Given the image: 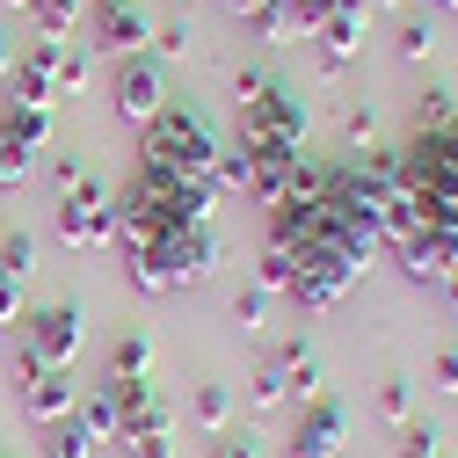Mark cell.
Returning a JSON list of instances; mask_svg holds the SVG:
<instances>
[{"label":"cell","instance_id":"cell-1","mask_svg":"<svg viewBox=\"0 0 458 458\" xmlns=\"http://www.w3.org/2000/svg\"><path fill=\"white\" fill-rule=\"evenodd\" d=\"M211 204H218V190H204V182H175V175H153V167H131V182L117 190V248H124V262L146 255L175 225H204Z\"/></svg>","mask_w":458,"mask_h":458},{"label":"cell","instance_id":"cell-2","mask_svg":"<svg viewBox=\"0 0 458 458\" xmlns=\"http://www.w3.org/2000/svg\"><path fill=\"white\" fill-rule=\"evenodd\" d=\"M218 131H211V117L204 109H190V102H167L160 117L146 124V139H139V167H153V175H175V182H204V190H218Z\"/></svg>","mask_w":458,"mask_h":458},{"label":"cell","instance_id":"cell-3","mask_svg":"<svg viewBox=\"0 0 458 458\" xmlns=\"http://www.w3.org/2000/svg\"><path fill=\"white\" fill-rule=\"evenodd\" d=\"M218 255H225V241H218V225L204 218V225H175V233H160L146 255H131L124 269H131V284L139 292H190V284H204L211 269H218Z\"/></svg>","mask_w":458,"mask_h":458},{"label":"cell","instance_id":"cell-4","mask_svg":"<svg viewBox=\"0 0 458 458\" xmlns=\"http://www.w3.org/2000/svg\"><path fill=\"white\" fill-rule=\"evenodd\" d=\"M233 102H241V146H299L306 153V102L284 88L276 73H262V66H241V81H233Z\"/></svg>","mask_w":458,"mask_h":458},{"label":"cell","instance_id":"cell-5","mask_svg":"<svg viewBox=\"0 0 458 458\" xmlns=\"http://www.w3.org/2000/svg\"><path fill=\"white\" fill-rule=\"evenodd\" d=\"M400 182H408V197H458V117L408 131V146H400Z\"/></svg>","mask_w":458,"mask_h":458},{"label":"cell","instance_id":"cell-6","mask_svg":"<svg viewBox=\"0 0 458 458\" xmlns=\"http://www.w3.org/2000/svg\"><path fill=\"white\" fill-rule=\"evenodd\" d=\"M15 102H30V109H51L59 95H81V81H88V59L81 51H66V44H51V37H37L30 51H15Z\"/></svg>","mask_w":458,"mask_h":458},{"label":"cell","instance_id":"cell-7","mask_svg":"<svg viewBox=\"0 0 458 458\" xmlns=\"http://www.w3.org/2000/svg\"><path fill=\"white\" fill-rule=\"evenodd\" d=\"M59 241L66 248L117 241V190H109L102 175H81L73 190H59Z\"/></svg>","mask_w":458,"mask_h":458},{"label":"cell","instance_id":"cell-8","mask_svg":"<svg viewBox=\"0 0 458 458\" xmlns=\"http://www.w3.org/2000/svg\"><path fill=\"white\" fill-rule=\"evenodd\" d=\"M109 109H117L124 124H153L167 109V73H160V51H131V59H117V73H109Z\"/></svg>","mask_w":458,"mask_h":458},{"label":"cell","instance_id":"cell-9","mask_svg":"<svg viewBox=\"0 0 458 458\" xmlns=\"http://www.w3.org/2000/svg\"><path fill=\"white\" fill-rule=\"evenodd\" d=\"M73 357H81V306H37V313H22V364L73 371Z\"/></svg>","mask_w":458,"mask_h":458},{"label":"cell","instance_id":"cell-10","mask_svg":"<svg viewBox=\"0 0 458 458\" xmlns=\"http://www.w3.org/2000/svg\"><path fill=\"white\" fill-rule=\"evenodd\" d=\"M44 146H51V109H30V102L0 109V190L30 182V167H37Z\"/></svg>","mask_w":458,"mask_h":458},{"label":"cell","instance_id":"cell-11","mask_svg":"<svg viewBox=\"0 0 458 458\" xmlns=\"http://www.w3.org/2000/svg\"><path fill=\"white\" fill-rule=\"evenodd\" d=\"M146 37H153V15L139 0H88V44L95 51L131 59V51H146Z\"/></svg>","mask_w":458,"mask_h":458},{"label":"cell","instance_id":"cell-12","mask_svg":"<svg viewBox=\"0 0 458 458\" xmlns=\"http://www.w3.org/2000/svg\"><path fill=\"white\" fill-rule=\"evenodd\" d=\"M342 437H350V408H342L335 393H313L299 400V422H292V451L284 458H335Z\"/></svg>","mask_w":458,"mask_h":458},{"label":"cell","instance_id":"cell-13","mask_svg":"<svg viewBox=\"0 0 458 458\" xmlns=\"http://www.w3.org/2000/svg\"><path fill=\"white\" fill-rule=\"evenodd\" d=\"M15 400H22V415L30 422H66L73 415V400H81V386H73V371H44V364H22L15 357Z\"/></svg>","mask_w":458,"mask_h":458},{"label":"cell","instance_id":"cell-14","mask_svg":"<svg viewBox=\"0 0 458 458\" xmlns=\"http://www.w3.org/2000/svg\"><path fill=\"white\" fill-rule=\"evenodd\" d=\"M393 262H400V276H408V284H444L451 262H458V241H451V233H429V225H415L408 241H393Z\"/></svg>","mask_w":458,"mask_h":458},{"label":"cell","instance_id":"cell-15","mask_svg":"<svg viewBox=\"0 0 458 458\" xmlns=\"http://www.w3.org/2000/svg\"><path fill=\"white\" fill-rule=\"evenodd\" d=\"M241 153H248V197L255 204H276L284 190L299 182V167H306L299 146H241Z\"/></svg>","mask_w":458,"mask_h":458},{"label":"cell","instance_id":"cell-16","mask_svg":"<svg viewBox=\"0 0 458 458\" xmlns=\"http://www.w3.org/2000/svg\"><path fill=\"white\" fill-rule=\"evenodd\" d=\"M73 422L95 437V451H102V444H124V415H117V393H109V386H81Z\"/></svg>","mask_w":458,"mask_h":458},{"label":"cell","instance_id":"cell-17","mask_svg":"<svg viewBox=\"0 0 458 458\" xmlns=\"http://www.w3.org/2000/svg\"><path fill=\"white\" fill-rule=\"evenodd\" d=\"M269 350H276V364H284V386H292V400H313V393H320V357L306 350L299 335L269 342Z\"/></svg>","mask_w":458,"mask_h":458},{"label":"cell","instance_id":"cell-18","mask_svg":"<svg viewBox=\"0 0 458 458\" xmlns=\"http://www.w3.org/2000/svg\"><path fill=\"white\" fill-rule=\"evenodd\" d=\"M248 408H255V415H269V408H292V386H284L276 350H262V364H255V378H248Z\"/></svg>","mask_w":458,"mask_h":458},{"label":"cell","instance_id":"cell-19","mask_svg":"<svg viewBox=\"0 0 458 458\" xmlns=\"http://www.w3.org/2000/svg\"><path fill=\"white\" fill-rule=\"evenodd\" d=\"M146 371H153V335L146 327H131V335L109 342V378H146Z\"/></svg>","mask_w":458,"mask_h":458},{"label":"cell","instance_id":"cell-20","mask_svg":"<svg viewBox=\"0 0 458 458\" xmlns=\"http://www.w3.org/2000/svg\"><path fill=\"white\" fill-rule=\"evenodd\" d=\"M190 422H197L204 437H225V422H233V393H225V386H211V378H204V386L190 393Z\"/></svg>","mask_w":458,"mask_h":458},{"label":"cell","instance_id":"cell-21","mask_svg":"<svg viewBox=\"0 0 458 458\" xmlns=\"http://www.w3.org/2000/svg\"><path fill=\"white\" fill-rule=\"evenodd\" d=\"M88 15V0H30V22H37V37H51V44H66V30Z\"/></svg>","mask_w":458,"mask_h":458},{"label":"cell","instance_id":"cell-22","mask_svg":"<svg viewBox=\"0 0 458 458\" xmlns=\"http://www.w3.org/2000/svg\"><path fill=\"white\" fill-rule=\"evenodd\" d=\"M371 408H378V422L408 429V422H415V386L400 378V371H393V378H378V400H371Z\"/></svg>","mask_w":458,"mask_h":458},{"label":"cell","instance_id":"cell-23","mask_svg":"<svg viewBox=\"0 0 458 458\" xmlns=\"http://www.w3.org/2000/svg\"><path fill=\"white\" fill-rule=\"evenodd\" d=\"M248 22H255L269 44H299V37H306V22H299L292 0H269V8H262V15H248Z\"/></svg>","mask_w":458,"mask_h":458},{"label":"cell","instance_id":"cell-24","mask_svg":"<svg viewBox=\"0 0 458 458\" xmlns=\"http://www.w3.org/2000/svg\"><path fill=\"white\" fill-rule=\"evenodd\" d=\"M0 276H15V284L37 276V233H22V225H15V233L0 241Z\"/></svg>","mask_w":458,"mask_h":458},{"label":"cell","instance_id":"cell-25","mask_svg":"<svg viewBox=\"0 0 458 458\" xmlns=\"http://www.w3.org/2000/svg\"><path fill=\"white\" fill-rule=\"evenodd\" d=\"M37 458H95V437L66 415V422H51V437H44V451Z\"/></svg>","mask_w":458,"mask_h":458},{"label":"cell","instance_id":"cell-26","mask_svg":"<svg viewBox=\"0 0 458 458\" xmlns=\"http://www.w3.org/2000/svg\"><path fill=\"white\" fill-rule=\"evenodd\" d=\"M393 51H400V59H408V66H422L429 51H437V22H429V15H422V22H400V37H393Z\"/></svg>","mask_w":458,"mask_h":458},{"label":"cell","instance_id":"cell-27","mask_svg":"<svg viewBox=\"0 0 458 458\" xmlns=\"http://www.w3.org/2000/svg\"><path fill=\"white\" fill-rule=\"evenodd\" d=\"M400 458H444V429L437 422H408L400 429Z\"/></svg>","mask_w":458,"mask_h":458},{"label":"cell","instance_id":"cell-28","mask_svg":"<svg viewBox=\"0 0 458 458\" xmlns=\"http://www.w3.org/2000/svg\"><path fill=\"white\" fill-rule=\"evenodd\" d=\"M233 313H241V327H262V320H269V292H262V284H248V292L233 299Z\"/></svg>","mask_w":458,"mask_h":458},{"label":"cell","instance_id":"cell-29","mask_svg":"<svg viewBox=\"0 0 458 458\" xmlns=\"http://www.w3.org/2000/svg\"><path fill=\"white\" fill-rule=\"evenodd\" d=\"M153 51L182 59V51H190V22H153Z\"/></svg>","mask_w":458,"mask_h":458},{"label":"cell","instance_id":"cell-30","mask_svg":"<svg viewBox=\"0 0 458 458\" xmlns=\"http://www.w3.org/2000/svg\"><path fill=\"white\" fill-rule=\"evenodd\" d=\"M218 190H248V153H218Z\"/></svg>","mask_w":458,"mask_h":458},{"label":"cell","instance_id":"cell-31","mask_svg":"<svg viewBox=\"0 0 458 458\" xmlns=\"http://www.w3.org/2000/svg\"><path fill=\"white\" fill-rule=\"evenodd\" d=\"M429 386L437 393H458V350H437L429 357Z\"/></svg>","mask_w":458,"mask_h":458},{"label":"cell","instance_id":"cell-32","mask_svg":"<svg viewBox=\"0 0 458 458\" xmlns=\"http://www.w3.org/2000/svg\"><path fill=\"white\" fill-rule=\"evenodd\" d=\"M371 131H378V117H371V109L357 102L350 117H342V139H350V146H371Z\"/></svg>","mask_w":458,"mask_h":458},{"label":"cell","instance_id":"cell-33","mask_svg":"<svg viewBox=\"0 0 458 458\" xmlns=\"http://www.w3.org/2000/svg\"><path fill=\"white\" fill-rule=\"evenodd\" d=\"M451 117H458L451 88H429V95H422V124H451Z\"/></svg>","mask_w":458,"mask_h":458},{"label":"cell","instance_id":"cell-34","mask_svg":"<svg viewBox=\"0 0 458 458\" xmlns=\"http://www.w3.org/2000/svg\"><path fill=\"white\" fill-rule=\"evenodd\" d=\"M124 451H131V458H175V429H160V437H131Z\"/></svg>","mask_w":458,"mask_h":458},{"label":"cell","instance_id":"cell-35","mask_svg":"<svg viewBox=\"0 0 458 458\" xmlns=\"http://www.w3.org/2000/svg\"><path fill=\"white\" fill-rule=\"evenodd\" d=\"M211 458H262V444H255V437H218Z\"/></svg>","mask_w":458,"mask_h":458},{"label":"cell","instance_id":"cell-36","mask_svg":"<svg viewBox=\"0 0 458 458\" xmlns=\"http://www.w3.org/2000/svg\"><path fill=\"white\" fill-rule=\"evenodd\" d=\"M15 313H22V284L0 276V327H15Z\"/></svg>","mask_w":458,"mask_h":458},{"label":"cell","instance_id":"cell-37","mask_svg":"<svg viewBox=\"0 0 458 458\" xmlns=\"http://www.w3.org/2000/svg\"><path fill=\"white\" fill-rule=\"evenodd\" d=\"M8 73H15V44L0 37V81H8Z\"/></svg>","mask_w":458,"mask_h":458},{"label":"cell","instance_id":"cell-38","mask_svg":"<svg viewBox=\"0 0 458 458\" xmlns=\"http://www.w3.org/2000/svg\"><path fill=\"white\" fill-rule=\"evenodd\" d=\"M437 292H444V306L458 313V276H444V284H437Z\"/></svg>","mask_w":458,"mask_h":458},{"label":"cell","instance_id":"cell-39","mask_svg":"<svg viewBox=\"0 0 458 458\" xmlns=\"http://www.w3.org/2000/svg\"><path fill=\"white\" fill-rule=\"evenodd\" d=\"M269 8V0H233V15H262Z\"/></svg>","mask_w":458,"mask_h":458},{"label":"cell","instance_id":"cell-40","mask_svg":"<svg viewBox=\"0 0 458 458\" xmlns=\"http://www.w3.org/2000/svg\"><path fill=\"white\" fill-rule=\"evenodd\" d=\"M429 8H444V15H451V8H458V0H429Z\"/></svg>","mask_w":458,"mask_h":458},{"label":"cell","instance_id":"cell-41","mask_svg":"<svg viewBox=\"0 0 458 458\" xmlns=\"http://www.w3.org/2000/svg\"><path fill=\"white\" fill-rule=\"evenodd\" d=\"M371 8H400V0H371Z\"/></svg>","mask_w":458,"mask_h":458},{"label":"cell","instance_id":"cell-42","mask_svg":"<svg viewBox=\"0 0 458 458\" xmlns=\"http://www.w3.org/2000/svg\"><path fill=\"white\" fill-rule=\"evenodd\" d=\"M15 8H30V0H15Z\"/></svg>","mask_w":458,"mask_h":458},{"label":"cell","instance_id":"cell-43","mask_svg":"<svg viewBox=\"0 0 458 458\" xmlns=\"http://www.w3.org/2000/svg\"><path fill=\"white\" fill-rule=\"evenodd\" d=\"M0 458H8V451H0Z\"/></svg>","mask_w":458,"mask_h":458}]
</instances>
